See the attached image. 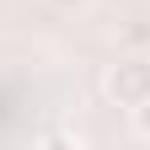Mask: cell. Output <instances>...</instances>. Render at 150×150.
Here are the masks:
<instances>
[{"label": "cell", "instance_id": "cell-1", "mask_svg": "<svg viewBox=\"0 0 150 150\" xmlns=\"http://www.w3.org/2000/svg\"><path fill=\"white\" fill-rule=\"evenodd\" d=\"M107 91H112L123 107H139V102L150 97V59H129V64H118V70L107 75Z\"/></svg>", "mask_w": 150, "mask_h": 150}, {"label": "cell", "instance_id": "cell-2", "mask_svg": "<svg viewBox=\"0 0 150 150\" xmlns=\"http://www.w3.org/2000/svg\"><path fill=\"white\" fill-rule=\"evenodd\" d=\"M134 129H139V134H145V139H150V97H145V102H139V107H134Z\"/></svg>", "mask_w": 150, "mask_h": 150}, {"label": "cell", "instance_id": "cell-3", "mask_svg": "<svg viewBox=\"0 0 150 150\" xmlns=\"http://www.w3.org/2000/svg\"><path fill=\"white\" fill-rule=\"evenodd\" d=\"M123 43H150V27H129V32H123Z\"/></svg>", "mask_w": 150, "mask_h": 150}, {"label": "cell", "instance_id": "cell-4", "mask_svg": "<svg viewBox=\"0 0 150 150\" xmlns=\"http://www.w3.org/2000/svg\"><path fill=\"white\" fill-rule=\"evenodd\" d=\"M54 6H59V11H75V6H86V0H54Z\"/></svg>", "mask_w": 150, "mask_h": 150}]
</instances>
